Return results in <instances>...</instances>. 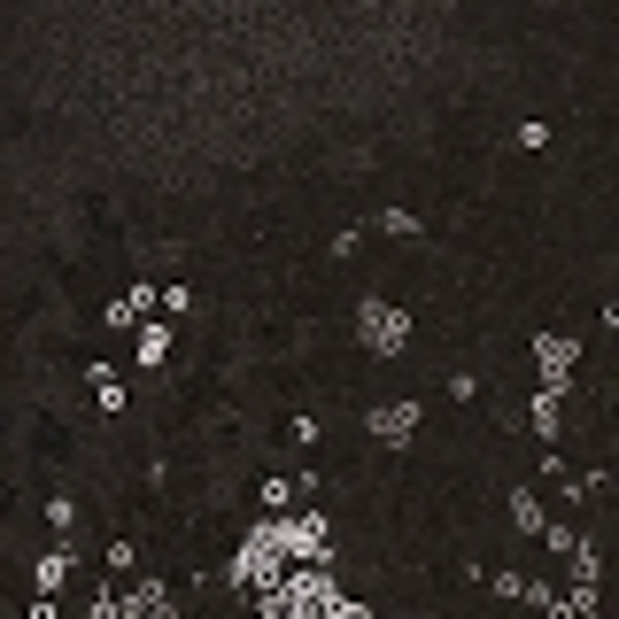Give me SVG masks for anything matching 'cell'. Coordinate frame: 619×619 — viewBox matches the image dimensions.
Segmentation results:
<instances>
[{
  "instance_id": "cell-1",
  "label": "cell",
  "mask_w": 619,
  "mask_h": 619,
  "mask_svg": "<svg viewBox=\"0 0 619 619\" xmlns=\"http://www.w3.org/2000/svg\"><path fill=\"white\" fill-rule=\"evenodd\" d=\"M356 333H364V349L395 356L403 341H411V310H395V302H364V310H356Z\"/></svg>"
},
{
  "instance_id": "cell-6",
  "label": "cell",
  "mask_w": 619,
  "mask_h": 619,
  "mask_svg": "<svg viewBox=\"0 0 619 619\" xmlns=\"http://www.w3.org/2000/svg\"><path fill=\"white\" fill-rule=\"evenodd\" d=\"M511 527H527V534H542V527H550V519H542V496H534V488H519V496H511Z\"/></svg>"
},
{
  "instance_id": "cell-7",
  "label": "cell",
  "mask_w": 619,
  "mask_h": 619,
  "mask_svg": "<svg viewBox=\"0 0 619 619\" xmlns=\"http://www.w3.org/2000/svg\"><path fill=\"white\" fill-rule=\"evenodd\" d=\"M140 310H155V287H132V295H124L117 310H109V325H132Z\"/></svg>"
},
{
  "instance_id": "cell-3",
  "label": "cell",
  "mask_w": 619,
  "mask_h": 619,
  "mask_svg": "<svg viewBox=\"0 0 619 619\" xmlns=\"http://www.w3.org/2000/svg\"><path fill=\"white\" fill-rule=\"evenodd\" d=\"M418 434V403H380V411H372V442H411Z\"/></svg>"
},
{
  "instance_id": "cell-9",
  "label": "cell",
  "mask_w": 619,
  "mask_h": 619,
  "mask_svg": "<svg viewBox=\"0 0 619 619\" xmlns=\"http://www.w3.org/2000/svg\"><path fill=\"white\" fill-rule=\"evenodd\" d=\"M295 496H302L295 480H264V511H287V503H295Z\"/></svg>"
},
{
  "instance_id": "cell-2",
  "label": "cell",
  "mask_w": 619,
  "mask_h": 619,
  "mask_svg": "<svg viewBox=\"0 0 619 619\" xmlns=\"http://www.w3.org/2000/svg\"><path fill=\"white\" fill-rule=\"evenodd\" d=\"M573 356H581V341H573V333H534V364H542V387H550V395H565Z\"/></svg>"
},
{
  "instance_id": "cell-10",
  "label": "cell",
  "mask_w": 619,
  "mask_h": 619,
  "mask_svg": "<svg viewBox=\"0 0 619 619\" xmlns=\"http://www.w3.org/2000/svg\"><path fill=\"white\" fill-rule=\"evenodd\" d=\"M534 426H542V434H558V395H550V387L534 395Z\"/></svg>"
},
{
  "instance_id": "cell-4",
  "label": "cell",
  "mask_w": 619,
  "mask_h": 619,
  "mask_svg": "<svg viewBox=\"0 0 619 619\" xmlns=\"http://www.w3.org/2000/svg\"><path fill=\"white\" fill-rule=\"evenodd\" d=\"M70 565H78V550H70V534H62L55 550H47V558H39V596H55L62 581H70Z\"/></svg>"
},
{
  "instance_id": "cell-11",
  "label": "cell",
  "mask_w": 619,
  "mask_h": 619,
  "mask_svg": "<svg viewBox=\"0 0 619 619\" xmlns=\"http://www.w3.org/2000/svg\"><path fill=\"white\" fill-rule=\"evenodd\" d=\"M93 395H101V411H124V380H109V372L93 380Z\"/></svg>"
},
{
  "instance_id": "cell-5",
  "label": "cell",
  "mask_w": 619,
  "mask_h": 619,
  "mask_svg": "<svg viewBox=\"0 0 619 619\" xmlns=\"http://www.w3.org/2000/svg\"><path fill=\"white\" fill-rule=\"evenodd\" d=\"M117 612H124V619H140V612H155V619H163V612H171V589H155V581H148V589H132V596H124Z\"/></svg>"
},
{
  "instance_id": "cell-8",
  "label": "cell",
  "mask_w": 619,
  "mask_h": 619,
  "mask_svg": "<svg viewBox=\"0 0 619 619\" xmlns=\"http://www.w3.org/2000/svg\"><path fill=\"white\" fill-rule=\"evenodd\" d=\"M163 349H171V333H163V325H148V333H140V364H163Z\"/></svg>"
}]
</instances>
